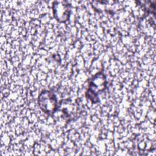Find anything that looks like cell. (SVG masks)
<instances>
[{
    "instance_id": "6da1fadb",
    "label": "cell",
    "mask_w": 156,
    "mask_h": 156,
    "mask_svg": "<svg viewBox=\"0 0 156 156\" xmlns=\"http://www.w3.org/2000/svg\"><path fill=\"white\" fill-rule=\"evenodd\" d=\"M56 99L54 94L48 91H43L40 96L38 104L43 112L50 114L56 108Z\"/></svg>"
},
{
    "instance_id": "7a4b0ae2",
    "label": "cell",
    "mask_w": 156,
    "mask_h": 156,
    "mask_svg": "<svg viewBox=\"0 0 156 156\" xmlns=\"http://www.w3.org/2000/svg\"><path fill=\"white\" fill-rule=\"evenodd\" d=\"M98 77H99V74H97L93 79V80H92V82H91L90 87H89V89L88 91V93H92L93 92V93H94V96L96 97V93L99 92L100 91L103 90V89L105 88V77L104 76L102 79L100 80V82H99L98 85Z\"/></svg>"
}]
</instances>
